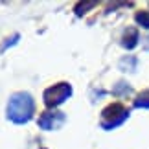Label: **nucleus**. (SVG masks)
<instances>
[{"mask_svg": "<svg viewBox=\"0 0 149 149\" xmlns=\"http://www.w3.org/2000/svg\"><path fill=\"white\" fill-rule=\"evenodd\" d=\"M33 116V100L30 94L19 92L8 103V118L15 123H26Z\"/></svg>", "mask_w": 149, "mask_h": 149, "instance_id": "obj_1", "label": "nucleus"}, {"mask_svg": "<svg viewBox=\"0 0 149 149\" xmlns=\"http://www.w3.org/2000/svg\"><path fill=\"white\" fill-rule=\"evenodd\" d=\"M129 116L127 109L123 105H120V103H112V105H109L105 111L101 114V125L105 129H114L116 125H120L122 122H125V118Z\"/></svg>", "mask_w": 149, "mask_h": 149, "instance_id": "obj_2", "label": "nucleus"}, {"mask_svg": "<svg viewBox=\"0 0 149 149\" xmlns=\"http://www.w3.org/2000/svg\"><path fill=\"white\" fill-rule=\"evenodd\" d=\"M72 94V88L68 83H57L54 87H50L46 92H44V103L48 107H57L65 101L68 96Z\"/></svg>", "mask_w": 149, "mask_h": 149, "instance_id": "obj_3", "label": "nucleus"}, {"mask_svg": "<svg viewBox=\"0 0 149 149\" xmlns=\"http://www.w3.org/2000/svg\"><path fill=\"white\" fill-rule=\"evenodd\" d=\"M65 122H66V116L59 111H48L39 118V123H41L42 129H57Z\"/></svg>", "mask_w": 149, "mask_h": 149, "instance_id": "obj_4", "label": "nucleus"}, {"mask_svg": "<svg viewBox=\"0 0 149 149\" xmlns=\"http://www.w3.org/2000/svg\"><path fill=\"white\" fill-rule=\"evenodd\" d=\"M134 107H144V109H149V90L142 92L138 98L134 100Z\"/></svg>", "mask_w": 149, "mask_h": 149, "instance_id": "obj_5", "label": "nucleus"}, {"mask_svg": "<svg viewBox=\"0 0 149 149\" xmlns=\"http://www.w3.org/2000/svg\"><path fill=\"white\" fill-rule=\"evenodd\" d=\"M136 22L144 28H149V11H140L136 13Z\"/></svg>", "mask_w": 149, "mask_h": 149, "instance_id": "obj_6", "label": "nucleus"}]
</instances>
